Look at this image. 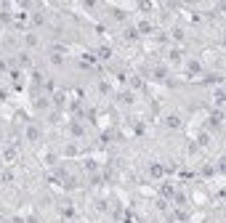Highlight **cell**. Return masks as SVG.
Listing matches in <instances>:
<instances>
[{
  "label": "cell",
  "instance_id": "1",
  "mask_svg": "<svg viewBox=\"0 0 226 223\" xmlns=\"http://www.w3.org/2000/svg\"><path fill=\"white\" fill-rule=\"evenodd\" d=\"M27 136L32 138V141H37V138H40V130H37V128H29V130H27Z\"/></svg>",
  "mask_w": 226,
  "mask_h": 223
}]
</instances>
